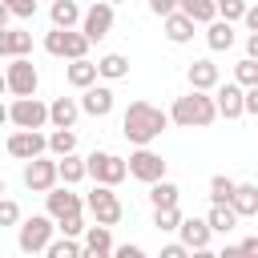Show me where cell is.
<instances>
[{
	"mask_svg": "<svg viewBox=\"0 0 258 258\" xmlns=\"http://www.w3.org/2000/svg\"><path fill=\"white\" fill-rule=\"evenodd\" d=\"M206 222H210V230H214V234H230V230L238 226V214H234V206H230V202H214V206H210V214H206Z\"/></svg>",
	"mask_w": 258,
	"mask_h": 258,
	"instance_id": "24",
	"label": "cell"
},
{
	"mask_svg": "<svg viewBox=\"0 0 258 258\" xmlns=\"http://www.w3.org/2000/svg\"><path fill=\"white\" fill-rule=\"evenodd\" d=\"M20 222V206L12 198H0V226H16Z\"/></svg>",
	"mask_w": 258,
	"mask_h": 258,
	"instance_id": "36",
	"label": "cell"
},
{
	"mask_svg": "<svg viewBox=\"0 0 258 258\" xmlns=\"http://www.w3.org/2000/svg\"><path fill=\"white\" fill-rule=\"evenodd\" d=\"M161 20H165V36H169L173 44H189V40H194V28H198V24H194L181 8L169 12V16H161Z\"/></svg>",
	"mask_w": 258,
	"mask_h": 258,
	"instance_id": "20",
	"label": "cell"
},
{
	"mask_svg": "<svg viewBox=\"0 0 258 258\" xmlns=\"http://www.w3.org/2000/svg\"><path fill=\"white\" fill-rule=\"evenodd\" d=\"M44 202H48V218L52 222H60V218H69V214H81L85 210V202H81V194H73L69 185H52L48 194H44Z\"/></svg>",
	"mask_w": 258,
	"mask_h": 258,
	"instance_id": "13",
	"label": "cell"
},
{
	"mask_svg": "<svg viewBox=\"0 0 258 258\" xmlns=\"http://www.w3.org/2000/svg\"><path fill=\"white\" fill-rule=\"evenodd\" d=\"M242 12H246V0H218V16L222 20H242Z\"/></svg>",
	"mask_w": 258,
	"mask_h": 258,
	"instance_id": "35",
	"label": "cell"
},
{
	"mask_svg": "<svg viewBox=\"0 0 258 258\" xmlns=\"http://www.w3.org/2000/svg\"><path fill=\"white\" fill-rule=\"evenodd\" d=\"M4 4H8V12L20 16V20H32V16H36V0H4Z\"/></svg>",
	"mask_w": 258,
	"mask_h": 258,
	"instance_id": "37",
	"label": "cell"
},
{
	"mask_svg": "<svg viewBox=\"0 0 258 258\" xmlns=\"http://www.w3.org/2000/svg\"><path fill=\"white\" fill-rule=\"evenodd\" d=\"M238 250H242V254H258V238H242Z\"/></svg>",
	"mask_w": 258,
	"mask_h": 258,
	"instance_id": "45",
	"label": "cell"
},
{
	"mask_svg": "<svg viewBox=\"0 0 258 258\" xmlns=\"http://www.w3.org/2000/svg\"><path fill=\"white\" fill-rule=\"evenodd\" d=\"M0 198H4V177H0Z\"/></svg>",
	"mask_w": 258,
	"mask_h": 258,
	"instance_id": "50",
	"label": "cell"
},
{
	"mask_svg": "<svg viewBox=\"0 0 258 258\" xmlns=\"http://www.w3.org/2000/svg\"><path fill=\"white\" fill-rule=\"evenodd\" d=\"M56 230L77 238V234H85V218H81V214H69V218H60V222H56Z\"/></svg>",
	"mask_w": 258,
	"mask_h": 258,
	"instance_id": "38",
	"label": "cell"
},
{
	"mask_svg": "<svg viewBox=\"0 0 258 258\" xmlns=\"http://www.w3.org/2000/svg\"><path fill=\"white\" fill-rule=\"evenodd\" d=\"M206 44H210L214 52H226V48H234V28H230V20L214 16V20L206 24Z\"/></svg>",
	"mask_w": 258,
	"mask_h": 258,
	"instance_id": "21",
	"label": "cell"
},
{
	"mask_svg": "<svg viewBox=\"0 0 258 258\" xmlns=\"http://www.w3.org/2000/svg\"><path fill=\"white\" fill-rule=\"evenodd\" d=\"M177 8H181L194 24H210V20L218 16V0H181Z\"/></svg>",
	"mask_w": 258,
	"mask_h": 258,
	"instance_id": "27",
	"label": "cell"
},
{
	"mask_svg": "<svg viewBox=\"0 0 258 258\" xmlns=\"http://www.w3.org/2000/svg\"><path fill=\"white\" fill-rule=\"evenodd\" d=\"M8 121H12L16 129H40V125L48 121V105L36 101V93H32V97H16V105L8 109Z\"/></svg>",
	"mask_w": 258,
	"mask_h": 258,
	"instance_id": "8",
	"label": "cell"
},
{
	"mask_svg": "<svg viewBox=\"0 0 258 258\" xmlns=\"http://www.w3.org/2000/svg\"><path fill=\"white\" fill-rule=\"evenodd\" d=\"M113 254H117V258H145V250H141L137 242H125V246H117Z\"/></svg>",
	"mask_w": 258,
	"mask_h": 258,
	"instance_id": "41",
	"label": "cell"
},
{
	"mask_svg": "<svg viewBox=\"0 0 258 258\" xmlns=\"http://www.w3.org/2000/svg\"><path fill=\"white\" fill-rule=\"evenodd\" d=\"M0 125H8V109L4 105H0Z\"/></svg>",
	"mask_w": 258,
	"mask_h": 258,
	"instance_id": "48",
	"label": "cell"
},
{
	"mask_svg": "<svg viewBox=\"0 0 258 258\" xmlns=\"http://www.w3.org/2000/svg\"><path fill=\"white\" fill-rule=\"evenodd\" d=\"M109 28H113V4L97 0L89 12H81V32H85L89 40H105Z\"/></svg>",
	"mask_w": 258,
	"mask_h": 258,
	"instance_id": "11",
	"label": "cell"
},
{
	"mask_svg": "<svg viewBox=\"0 0 258 258\" xmlns=\"http://www.w3.org/2000/svg\"><path fill=\"white\" fill-rule=\"evenodd\" d=\"M89 44H93V40H89L85 32H73V28H52V32L44 36V52H48V56H64V60L85 56Z\"/></svg>",
	"mask_w": 258,
	"mask_h": 258,
	"instance_id": "5",
	"label": "cell"
},
{
	"mask_svg": "<svg viewBox=\"0 0 258 258\" xmlns=\"http://www.w3.org/2000/svg\"><path fill=\"white\" fill-rule=\"evenodd\" d=\"M8 16H12V12H8V4L0 0V28H8Z\"/></svg>",
	"mask_w": 258,
	"mask_h": 258,
	"instance_id": "47",
	"label": "cell"
},
{
	"mask_svg": "<svg viewBox=\"0 0 258 258\" xmlns=\"http://www.w3.org/2000/svg\"><path fill=\"white\" fill-rule=\"evenodd\" d=\"M214 105H218V117H226V121L242 117V113H246V109H242V85H238V81L214 85Z\"/></svg>",
	"mask_w": 258,
	"mask_h": 258,
	"instance_id": "14",
	"label": "cell"
},
{
	"mask_svg": "<svg viewBox=\"0 0 258 258\" xmlns=\"http://www.w3.org/2000/svg\"><path fill=\"white\" fill-rule=\"evenodd\" d=\"M177 234H181V242H185L189 250H206L214 230H210V222H206V218H185V214H181V222H177Z\"/></svg>",
	"mask_w": 258,
	"mask_h": 258,
	"instance_id": "16",
	"label": "cell"
},
{
	"mask_svg": "<svg viewBox=\"0 0 258 258\" xmlns=\"http://www.w3.org/2000/svg\"><path fill=\"white\" fill-rule=\"evenodd\" d=\"M234 81H238L242 89L258 85V60H254V56H242V60L234 64Z\"/></svg>",
	"mask_w": 258,
	"mask_h": 258,
	"instance_id": "32",
	"label": "cell"
},
{
	"mask_svg": "<svg viewBox=\"0 0 258 258\" xmlns=\"http://www.w3.org/2000/svg\"><path fill=\"white\" fill-rule=\"evenodd\" d=\"M85 254H93V258H105V254H113V234H109V226H85Z\"/></svg>",
	"mask_w": 258,
	"mask_h": 258,
	"instance_id": "18",
	"label": "cell"
},
{
	"mask_svg": "<svg viewBox=\"0 0 258 258\" xmlns=\"http://www.w3.org/2000/svg\"><path fill=\"white\" fill-rule=\"evenodd\" d=\"M230 206H234L238 218H254V214H258V185H254V181H238Z\"/></svg>",
	"mask_w": 258,
	"mask_h": 258,
	"instance_id": "19",
	"label": "cell"
},
{
	"mask_svg": "<svg viewBox=\"0 0 258 258\" xmlns=\"http://www.w3.org/2000/svg\"><path fill=\"white\" fill-rule=\"evenodd\" d=\"M81 113H89V117H109V113H113V89L93 81V85L85 89V97H81Z\"/></svg>",
	"mask_w": 258,
	"mask_h": 258,
	"instance_id": "15",
	"label": "cell"
},
{
	"mask_svg": "<svg viewBox=\"0 0 258 258\" xmlns=\"http://www.w3.org/2000/svg\"><path fill=\"white\" fill-rule=\"evenodd\" d=\"M185 254H189V246H185V242H169V246L161 250V258H185Z\"/></svg>",
	"mask_w": 258,
	"mask_h": 258,
	"instance_id": "42",
	"label": "cell"
},
{
	"mask_svg": "<svg viewBox=\"0 0 258 258\" xmlns=\"http://www.w3.org/2000/svg\"><path fill=\"white\" fill-rule=\"evenodd\" d=\"M0 93H8V81H4V73H0Z\"/></svg>",
	"mask_w": 258,
	"mask_h": 258,
	"instance_id": "49",
	"label": "cell"
},
{
	"mask_svg": "<svg viewBox=\"0 0 258 258\" xmlns=\"http://www.w3.org/2000/svg\"><path fill=\"white\" fill-rule=\"evenodd\" d=\"M177 222H181V210L177 206H157L153 210V226L157 230H177Z\"/></svg>",
	"mask_w": 258,
	"mask_h": 258,
	"instance_id": "34",
	"label": "cell"
},
{
	"mask_svg": "<svg viewBox=\"0 0 258 258\" xmlns=\"http://www.w3.org/2000/svg\"><path fill=\"white\" fill-rule=\"evenodd\" d=\"M177 4L181 0H149V12L153 16H169V12H177Z\"/></svg>",
	"mask_w": 258,
	"mask_h": 258,
	"instance_id": "40",
	"label": "cell"
},
{
	"mask_svg": "<svg viewBox=\"0 0 258 258\" xmlns=\"http://www.w3.org/2000/svg\"><path fill=\"white\" fill-rule=\"evenodd\" d=\"M242 109L258 117V85H250V89H242Z\"/></svg>",
	"mask_w": 258,
	"mask_h": 258,
	"instance_id": "39",
	"label": "cell"
},
{
	"mask_svg": "<svg viewBox=\"0 0 258 258\" xmlns=\"http://www.w3.org/2000/svg\"><path fill=\"white\" fill-rule=\"evenodd\" d=\"M0 56H12V32L0 28Z\"/></svg>",
	"mask_w": 258,
	"mask_h": 258,
	"instance_id": "44",
	"label": "cell"
},
{
	"mask_svg": "<svg viewBox=\"0 0 258 258\" xmlns=\"http://www.w3.org/2000/svg\"><path fill=\"white\" fill-rule=\"evenodd\" d=\"M169 125V113H161L157 105L149 101H133L121 117V133L133 141V145H149L153 137H161V129Z\"/></svg>",
	"mask_w": 258,
	"mask_h": 258,
	"instance_id": "1",
	"label": "cell"
},
{
	"mask_svg": "<svg viewBox=\"0 0 258 258\" xmlns=\"http://www.w3.org/2000/svg\"><path fill=\"white\" fill-rule=\"evenodd\" d=\"M64 81H69L73 89H89V85L97 81V64H93L89 56H77V60H69V69H64Z\"/></svg>",
	"mask_w": 258,
	"mask_h": 258,
	"instance_id": "22",
	"label": "cell"
},
{
	"mask_svg": "<svg viewBox=\"0 0 258 258\" xmlns=\"http://www.w3.org/2000/svg\"><path fill=\"white\" fill-rule=\"evenodd\" d=\"M81 20L77 0H52V28H73Z\"/></svg>",
	"mask_w": 258,
	"mask_h": 258,
	"instance_id": "29",
	"label": "cell"
},
{
	"mask_svg": "<svg viewBox=\"0 0 258 258\" xmlns=\"http://www.w3.org/2000/svg\"><path fill=\"white\" fill-rule=\"evenodd\" d=\"M85 206H89V214L101 222V226H117L121 222V214H125V206H121V198L113 194V185H93V194L85 198Z\"/></svg>",
	"mask_w": 258,
	"mask_h": 258,
	"instance_id": "6",
	"label": "cell"
},
{
	"mask_svg": "<svg viewBox=\"0 0 258 258\" xmlns=\"http://www.w3.org/2000/svg\"><path fill=\"white\" fill-rule=\"evenodd\" d=\"M56 181H60V177H56V161H48L44 153H40V157H28V165H24V185H28L32 194H48Z\"/></svg>",
	"mask_w": 258,
	"mask_h": 258,
	"instance_id": "10",
	"label": "cell"
},
{
	"mask_svg": "<svg viewBox=\"0 0 258 258\" xmlns=\"http://www.w3.org/2000/svg\"><path fill=\"white\" fill-rule=\"evenodd\" d=\"M218 81H222V77H218V64H214V60H194V64H189V89L210 93Z\"/></svg>",
	"mask_w": 258,
	"mask_h": 258,
	"instance_id": "23",
	"label": "cell"
},
{
	"mask_svg": "<svg viewBox=\"0 0 258 258\" xmlns=\"http://www.w3.org/2000/svg\"><path fill=\"white\" fill-rule=\"evenodd\" d=\"M169 121L181 125V129H206V125L218 121V105H214V97H206L202 89H194V93H185V97L173 101Z\"/></svg>",
	"mask_w": 258,
	"mask_h": 258,
	"instance_id": "2",
	"label": "cell"
},
{
	"mask_svg": "<svg viewBox=\"0 0 258 258\" xmlns=\"http://www.w3.org/2000/svg\"><path fill=\"white\" fill-rule=\"evenodd\" d=\"M97 77H105V81H121V77H129V60H125L121 52H105V56L97 60Z\"/></svg>",
	"mask_w": 258,
	"mask_h": 258,
	"instance_id": "26",
	"label": "cell"
},
{
	"mask_svg": "<svg viewBox=\"0 0 258 258\" xmlns=\"http://www.w3.org/2000/svg\"><path fill=\"white\" fill-rule=\"evenodd\" d=\"M56 177H60L64 185H77L81 177H89V169H85V157H77V153H64V157L56 161Z\"/></svg>",
	"mask_w": 258,
	"mask_h": 258,
	"instance_id": "25",
	"label": "cell"
},
{
	"mask_svg": "<svg viewBox=\"0 0 258 258\" xmlns=\"http://www.w3.org/2000/svg\"><path fill=\"white\" fill-rule=\"evenodd\" d=\"M44 149H48V137H44L40 129H16V133L8 137V153H12V157H20V161L40 157Z\"/></svg>",
	"mask_w": 258,
	"mask_h": 258,
	"instance_id": "12",
	"label": "cell"
},
{
	"mask_svg": "<svg viewBox=\"0 0 258 258\" xmlns=\"http://www.w3.org/2000/svg\"><path fill=\"white\" fill-rule=\"evenodd\" d=\"M105 4H121V0H105Z\"/></svg>",
	"mask_w": 258,
	"mask_h": 258,
	"instance_id": "51",
	"label": "cell"
},
{
	"mask_svg": "<svg viewBox=\"0 0 258 258\" xmlns=\"http://www.w3.org/2000/svg\"><path fill=\"white\" fill-rule=\"evenodd\" d=\"M129 177H137V181H157V177H165V161H161V153H153L149 145H137V153H129Z\"/></svg>",
	"mask_w": 258,
	"mask_h": 258,
	"instance_id": "9",
	"label": "cell"
},
{
	"mask_svg": "<svg viewBox=\"0 0 258 258\" xmlns=\"http://www.w3.org/2000/svg\"><path fill=\"white\" fill-rule=\"evenodd\" d=\"M44 254H48V258H81V254H85V246H81L73 234H64L60 242H48V246H44Z\"/></svg>",
	"mask_w": 258,
	"mask_h": 258,
	"instance_id": "30",
	"label": "cell"
},
{
	"mask_svg": "<svg viewBox=\"0 0 258 258\" xmlns=\"http://www.w3.org/2000/svg\"><path fill=\"white\" fill-rule=\"evenodd\" d=\"M77 117H81V101H73V97H56V101L48 105V121H52V129H73Z\"/></svg>",
	"mask_w": 258,
	"mask_h": 258,
	"instance_id": "17",
	"label": "cell"
},
{
	"mask_svg": "<svg viewBox=\"0 0 258 258\" xmlns=\"http://www.w3.org/2000/svg\"><path fill=\"white\" fill-rule=\"evenodd\" d=\"M4 81H8V93H12V97H32L36 85H40L36 64H32L28 56H12L8 69H4Z\"/></svg>",
	"mask_w": 258,
	"mask_h": 258,
	"instance_id": "7",
	"label": "cell"
},
{
	"mask_svg": "<svg viewBox=\"0 0 258 258\" xmlns=\"http://www.w3.org/2000/svg\"><path fill=\"white\" fill-rule=\"evenodd\" d=\"M48 149H52L56 157L73 153V149H77V133H73V129H52V133H48Z\"/></svg>",
	"mask_w": 258,
	"mask_h": 258,
	"instance_id": "31",
	"label": "cell"
},
{
	"mask_svg": "<svg viewBox=\"0 0 258 258\" xmlns=\"http://www.w3.org/2000/svg\"><path fill=\"white\" fill-rule=\"evenodd\" d=\"M52 218L48 214H32V218H24L20 222V234H16V246L24 250V254H40L48 242H52Z\"/></svg>",
	"mask_w": 258,
	"mask_h": 258,
	"instance_id": "4",
	"label": "cell"
},
{
	"mask_svg": "<svg viewBox=\"0 0 258 258\" xmlns=\"http://www.w3.org/2000/svg\"><path fill=\"white\" fill-rule=\"evenodd\" d=\"M246 56H254V60H258V32H250V36H246Z\"/></svg>",
	"mask_w": 258,
	"mask_h": 258,
	"instance_id": "46",
	"label": "cell"
},
{
	"mask_svg": "<svg viewBox=\"0 0 258 258\" xmlns=\"http://www.w3.org/2000/svg\"><path fill=\"white\" fill-rule=\"evenodd\" d=\"M177 198H181V189H177L173 181H165V177L149 181V202H153V210H157V206H177Z\"/></svg>",
	"mask_w": 258,
	"mask_h": 258,
	"instance_id": "28",
	"label": "cell"
},
{
	"mask_svg": "<svg viewBox=\"0 0 258 258\" xmlns=\"http://www.w3.org/2000/svg\"><path fill=\"white\" fill-rule=\"evenodd\" d=\"M234 185H238V181H230L226 173H214V177H210V202H230V198H234Z\"/></svg>",
	"mask_w": 258,
	"mask_h": 258,
	"instance_id": "33",
	"label": "cell"
},
{
	"mask_svg": "<svg viewBox=\"0 0 258 258\" xmlns=\"http://www.w3.org/2000/svg\"><path fill=\"white\" fill-rule=\"evenodd\" d=\"M242 20H246V28H250V32H258V4H246Z\"/></svg>",
	"mask_w": 258,
	"mask_h": 258,
	"instance_id": "43",
	"label": "cell"
},
{
	"mask_svg": "<svg viewBox=\"0 0 258 258\" xmlns=\"http://www.w3.org/2000/svg\"><path fill=\"white\" fill-rule=\"evenodd\" d=\"M85 169H89V177L93 181H101V185H121L125 177H129V165H125V157H117V153H89L85 157Z\"/></svg>",
	"mask_w": 258,
	"mask_h": 258,
	"instance_id": "3",
	"label": "cell"
}]
</instances>
